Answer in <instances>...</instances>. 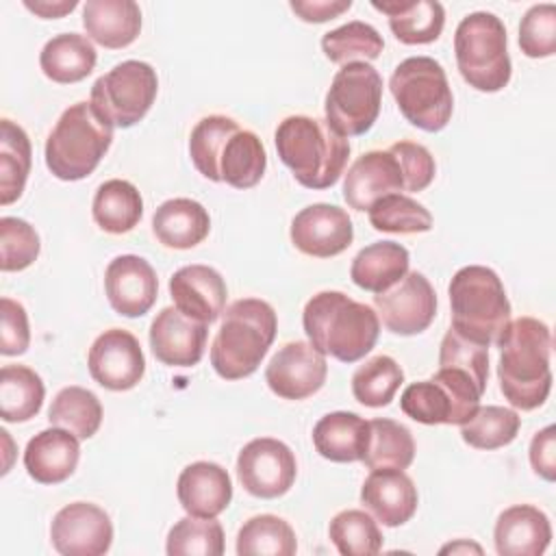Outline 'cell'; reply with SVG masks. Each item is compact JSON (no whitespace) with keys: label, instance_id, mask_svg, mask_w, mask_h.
<instances>
[{"label":"cell","instance_id":"1","mask_svg":"<svg viewBox=\"0 0 556 556\" xmlns=\"http://www.w3.org/2000/svg\"><path fill=\"white\" fill-rule=\"evenodd\" d=\"M500 348L497 380L504 397L519 410L539 408L552 389V332L534 317H517L495 339Z\"/></svg>","mask_w":556,"mask_h":556},{"label":"cell","instance_id":"2","mask_svg":"<svg viewBox=\"0 0 556 556\" xmlns=\"http://www.w3.org/2000/svg\"><path fill=\"white\" fill-rule=\"evenodd\" d=\"M189 156L204 178L235 189L254 187L267 167V154L258 135L239 128L226 115H206L193 126Z\"/></svg>","mask_w":556,"mask_h":556},{"label":"cell","instance_id":"3","mask_svg":"<svg viewBox=\"0 0 556 556\" xmlns=\"http://www.w3.org/2000/svg\"><path fill=\"white\" fill-rule=\"evenodd\" d=\"M302 324L308 343L341 363L361 361L380 334L376 311L341 291L315 293L304 306Z\"/></svg>","mask_w":556,"mask_h":556},{"label":"cell","instance_id":"4","mask_svg":"<svg viewBox=\"0 0 556 556\" xmlns=\"http://www.w3.org/2000/svg\"><path fill=\"white\" fill-rule=\"evenodd\" d=\"M274 143L280 161L306 189L332 187L350 159V141L326 119L311 115L285 117L274 132Z\"/></svg>","mask_w":556,"mask_h":556},{"label":"cell","instance_id":"5","mask_svg":"<svg viewBox=\"0 0 556 556\" xmlns=\"http://www.w3.org/2000/svg\"><path fill=\"white\" fill-rule=\"evenodd\" d=\"M278 330V317L269 302L258 298H241L232 302L211 345V365L224 380H241L252 376Z\"/></svg>","mask_w":556,"mask_h":556},{"label":"cell","instance_id":"6","mask_svg":"<svg viewBox=\"0 0 556 556\" xmlns=\"http://www.w3.org/2000/svg\"><path fill=\"white\" fill-rule=\"evenodd\" d=\"M113 141V124L91 102L67 106L46 139V165L59 180L87 178Z\"/></svg>","mask_w":556,"mask_h":556},{"label":"cell","instance_id":"7","mask_svg":"<svg viewBox=\"0 0 556 556\" xmlns=\"http://www.w3.org/2000/svg\"><path fill=\"white\" fill-rule=\"evenodd\" d=\"M447 295L452 328L476 343L489 348L510 321V302L491 267H460L447 287Z\"/></svg>","mask_w":556,"mask_h":556},{"label":"cell","instance_id":"8","mask_svg":"<svg viewBox=\"0 0 556 556\" xmlns=\"http://www.w3.org/2000/svg\"><path fill=\"white\" fill-rule=\"evenodd\" d=\"M454 54L458 72L469 87L495 93L508 85L513 67L506 28L497 15L489 11L465 15L454 33Z\"/></svg>","mask_w":556,"mask_h":556},{"label":"cell","instance_id":"9","mask_svg":"<svg viewBox=\"0 0 556 556\" xmlns=\"http://www.w3.org/2000/svg\"><path fill=\"white\" fill-rule=\"evenodd\" d=\"M389 89L400 113L426 132L447 126L454 111V96L445 70L432 56L404 59L389 78Z\"/></svg>","mask_w":556,"mask_h":556},{"label":"cell","instance_id":"10","mask_svg":"<svg viewBox=\"0 0 556 556\" xmlns=\"http://www.w3.org/2000/svg\"><path fill=\"white\" fill-rule=\"evenodd\" d=\"M489 378V348L450 328L439 348V369L432 376L454 406L456 426L465 424L480 406Z\"/></svg>","mask_w":556,"mask_h":556},{"label":"cell","instance_id":"11","mask_svg":"<svg viewBox=\"0 0 556 556\" xmlns=\"http://www.w3.org/2000/svg\"><path fill=\"white\" fill-rule=\"evenodd\" d=\"M382 102V76L369 63L343 65L326 93V122L341 137L365 135L378 119Z\"/></svg>","mask_w":556,"mask_h":556},{"label":"cell","instance_id":"12","mask_svg":"<svg viewBox=\"0 0 556 556\" xmlns=\"http://www.w3.org/2000/svg\"><path fill=\"white\" fill-rule=\"evenodd\" d=\"M159 76L146 61H122L91 87V104L117 128H130L146 117L156 100Z\"/></svg>","mask_w":556,"mask_h":556},{"label":"cell","instance_id":"13","mask_svg":"<svg viewBox=\"0 0 556 556\" xmlns=\"http://www.w3.org/2000/svg\"><path fill=\"white\" fill-rule=\"evenodd\" d=\"M237 476L250 495L274 500L293 486L298 476L295 456L291 447L278 439H252L237 456Z\"/></svg>","mask_w":556,"mask_h":556},{"label":"cell","instance_id":"14","mask_svg":"<svg viewBox=\"0 0 556 556\" xmlns=\"http://www.w3.org/2000/svg\"><path fill=\"white\" fill-rule=\"evenodd\" d=\"M378 319L393 334L424 332L437 315V293L421 271H408L391 289L374 295Z\"/></svg>","mask_w":556,"mask_h":556},{"label":"cell","instance_id":"15","mask_svg":"<svg viewBox=\"0 0 556 556\" xmlns=\"http://www.w3.org/2000/svg\"><path fill=\"white\" fill-rule=\"evenodd\" d=\"M50 539L63 556H102L111 549L113 523L104 508L91 502H72L54 515Z\"/></svg>","mask_w":556,"mask_h":556},{"label":"cell","instance_id":"16","mask_svg":"<svg viewBox=\"0 0 556 556\" xmlns=\"http://www.w3.org/2000/svg\"><path fill=\"white\" fill-rule=\"evenodd\" d=\"M91 378L109 391H128L146 374V358L137 337L124 328L104 330L89 348Z\"/></svg>","mask_w":556,"mask_h":556},{"label":"cell","instance_id":"17","mask_svg":"<svg viewBox=\"0 0 556 556\" xmlns=\"http://www.w3.org/2000/svg\"><path fill=\"white\" fill-rule=\"evenodd\" d=\"M328 374V363L308 341L285 343L265 367L267 387L282 400H304L317 393Z\"/></svg>","mask_w":556,"mask_h":556},{"label":"cell","instance_id":"18","mask_svg":"<svg viewBox=\"0 0 556 556\" xmlns=\"http://www.w3.org/2000/svg\"><path fill=\"white\" fill-rule=\"evenodd\" d=\"M291 243L306 256L330 258L350 248L354 226L341 206L317 202L302 208L291 222Z\"/></svg>","mask_w":556,"mask_h":556},{"label":"cell","instance_id":"19","mask_svg":"<svg viewBox=\"0 0 556 556\" xmlns=\"http://www.w3.org/2000/svg\"><path fill=\"white\" fill-rule=\"evenodd\" d=\"M402 191H406L402 165L391 150L361 154L343 178V200L354 211H369L380 198Z\"/></svg>","mask_w":556,"mask_h":556},{"label":"cell","instance_id":"20","mask_svg":"<svg viewBox=\"0 0 556 556\" xmlns=\"http://www.w3.org/2000/svg\"><path fill=\"white\" fill-rule=\"evenodd\" d=\"M104 291L117 315L141 317L156 302L159 278L146 258L137 254H122L106 265Z\"/></svg>","mask_w":556,"mask_h":556},{"label":"cell","instance_id":"21","mask_svg":"<svg viewBox=\"0 0 556 556\" xmlns=\"http://www.w3.org/2000/svg\"><path fill=\"white\" fill-rule=\"evenodd\" d=\"M208 324L182 315L176 306H165L150 324V348L156 361L169 367H193L206 348Z\"/></svg>","mask_w":556,"mask_h":556},{"label":"cell","instance_id":"22","mask_svg":"<svg viewBox=\"0 0 556 556\" xmlns=\"http://www.w3.org/2000/svg\"><path fill=\"white\" fill-rule=\"evenodd\" d=\"M169 295L174 306L202 324H213L226 306V282L222 274L208 265H185L169 278Z\"/></svg>","mask_w":556,"mask_h":556},{"label":"cell","instance_id":"23","mask_svg":"<svg viewBox=\"0 0 556 556\" xmlns=\"http://www.w3.org/2000/svg\"><path fill=\"white\" fill-rule=\"evenodd\" d=\"M363 506L389 528L404 526L417 510V486L404 469H371L361 486Z\"/></svg>","mask_w":556,"mask_h":556},{"label":"cell","instance_id":"24","mask_svg":"<svg viewBox=\"0 0 556 556\" xmlns=\"http://www.w3.org/2000/svg\"><path fill=\"white\" fill-rule=\"evenodd\" d=\"M176 495L187 515L211 519L228 508L232 500V482L222 465L195 460L180 471Z\"/></svg>","mask_w":556,"mask_h":556},{"label":"cell","instance_id":"25","mask_svg":"<svg viewBox=\"0 0 556 556\" xmlns=\"http://www.w3.org/2000/svg\"><path fill=\"white\" fill-rule=\"evenodd\" d=\"M78 437L65 428H46L37 432L24 450L26 473L39 484H59L67 480L78 465Z\"/></svg>","mask_w":556,"mask_h":556},{"label":"cell","instance_id":"26","mask_svg":"<svg viewBox=\"0 0 556 556\" xmlns=\"http://www.w3.org/2000/svg\"><path fill=\"white\" fill-rule=\"evenodd\" d=\"M493 541L500 556H541L552 541V526L541 508L515 504L500 513Z\"/></svg>","mask_w":556,"mask_h":556},{"label":"cell","instance_id":"27","mask_svg":"<svg viewBox=\"0 0 556 556\" xmlns=\"http://www.w3.org/2000/svg\"><path fill=\"white\" fill-rule=\"evenodd\" d=\"M83 26L96 43L117 50L130 46L141 30V9L132 0H87Z\"/></svg>","mask_w":556,"mask_h":556},{"label":"cell","instance_id":"28","mask_svg":"<svg viewBox=\"0 0 556 556\" xmlns=\"http://www.w3.org/2000/svg\"><path fill=\"white\" fill-rule=\"evenodd\" d=\"M208 211L191 198L165 200L152 215V232L165 248H195L208 237Z\"/></svg>","mask_w":556,"mask_h":556},{"label":"cell","instance_id":"29","mask_svg":"<svg viewBox=\"0 0 556 556\" xmlns=\"http://www.w3.org/2000/svg\"><path fill=\"white\" fill-rule=\"evenodd\" d=\"M371 7L389 17L391 33L406 46L432 43L441 37L445 9L437 0H374Z\"/></svg>","mask_w":556,"mask_h":556},{"label":"cell","instance_id":"30","mask_svg":"<svg viewBox=\"0 0 556 556\" xmlns=\"http://www.w3.org/2000/svg\"><path fill=\"white\" fill-rule=\"evenodd\" d=\"M369 439V421L356 413L337 410L324 415L313 428V445L326 460L356 463Z\"/></svg>","mask_w":556,"mask_h":556},{"label":"cell","instance_id":"31","mask_svg":"<svg viewBox=\"0 0 556 556\" xmlns=\"http://www.w3.org/2000/svg\"><path fill=\"white\" fill-rule=\"evenodd\" d=\"M408 250L395 241H376L365 245L350 265V278L356 287L382 293L408 274Z\"/></svg>","mask_w":556,"mask_h":556},{"label":"cell","instance_id":"32","mask_svg":"<svg viewBox=\"0 0 556 556\" xmlns=\"http://www.w3.org/2000/svg\"><path fill=\"white\" fill-rule=\"evenodd\" d=\"M98 61V52L89 37L78 33H61L46 41L39 54L41 72L59 83L72 85L87 78Z\"/></svg>","mask_w":556,"mask_h":556},{"label":"cell","instance_id":"33","mask_svg":"<svg viewBox=\"0 0 556 556\" xmlns=\"http://www.w3.org/2000/svg\"><path fill=\"white\" fill-rule=\"evenodd\" d=\"M93 222L109 235H124L130 232L141 215H143V200L139 189L122 178L104 180L93 195L91 202Z\"/></svg>","mask_w":556,"mask_h":556},{"label":"cell","instance_id":"34","mask_svg":"<svg viewBox=\"0 0 556 556\" xmlns=\"http://www.w3.org/2000/svg\"><path fill=\"white\" fill-rule=\"evenodd\" d=\"M46 387L41 376L26 365L0 369V417L4 421H28L43 404Z\"/></svg>","mask_w":556,"mask_h":556},{"label":"cell","instance_id":"35","mask_svg":"<svg viewBox=\"0 0 556 556\" xmlns=\"http://www.w3.org/2000/svg\"><path fill=\"white\" fill-rule=\"evenodd\" d=\"M33 150L26 130L11 122H0V204L7 206L15 202L30 174Z\"/></svg>","mask_w":556,"mask_h":556},{"label":"cell","instance_id":"36","mask_svg":"<svg viewBox=\"0 0 556 556\" xmlns=\"http://www.w3.org/2000/svg\"><path fill=\"white\" fill-rule=\"evenodd\" d=\"M415 458V441L410 430L393 419H371L369 439L363 454L367 469H406Z\"/></svg>","mask_w":556,"mask_h":556},{"label":"cell","instance_id":"37","mask_svg":"<svg viewBox=\"0 0 556 556\" xmlns=\"http://www.w3.org/2000/svg\"><path fill=\"white\" fill-rule=\"evenodd\" d=\"M48 421L85 441L91 439L102 424V404L93 391L72 384L54 395L48 410Z\"/></svg>","mask_w":556,"mask_h":556},{"label":"cell","instance_id":"38","mask_svg":"<svg viewBox=\"0 0 556 556\" xmlns=\"http://www.w3.org/2000/svg\"><path fill=\"white\" fill-rule=\"evenodd\" d=\"M295 549L293 528L276 515L250 517L237 532L239 556H293Z\"/></svg>","mask_w":556,"mask_h":556},{"label":"cell","instance_id":"39","mask_svg":"<svg viewBox=\"0 0 556 556\" xmlns=\"http://www.w3.org/2000/svg\"><path fill=\"white\" fill-rule=\"evenodd\" d=\"M384 48L382 35L367 22L352 20L334 30L324 33L321 50L332 63H367L380 56Z\"/></svg>","mask_w":556,"mask_h":556},{"label":"cell","instance_id":"40","mask_svg":"<svg viewBox=\"0 0 556 556\" xmlns=\"http://www.w3.org/2000/svg\"><path fill=\"white\" fill-rule=\"evenodd\" d=\"M404 382V371L395 358L378 354L365 361L352 376V393L356 402L369 408H382L391 404L397 389Z\"/></svg>","mask_w":556,"mask_h":556},{"label":"cell","instance_id":"41","mask_svg":"<svg viewBox=\"0 0 556 556\" xmlns=\"http://www.w3.org/2000/svg\"><path fill=\"white\" fill-rule=\"evenodd\" d=\"M521 417L504 406H478V410L460 424V437L476 450H497L515 441Z\"/></svg>","mask_w":556,"mask_h":556},{"label":"cell","instance_id":"42","mask_svg":"<svg viewBox=\"0 0 556 556\" xmlns=\"http://www.w3.org/2000/svg\"><path fill=\"white\" fill-rule=\"evenodd\" d=\"M328 536L343 556H374L382 549V532L365 510L350 508L332 517Z\"/></svg>","mask_w":556,"mask_h":556},{"label":"cell","instance_id":"43","mask_svg":"<svg viewBox=\"0 0 556 556\" xmlns=\"http://www.w3.org/2000/svg\"><path fill=\"white\" fill-rule=\"evenodd\" d=\"M367 213L369 224L380 232L415 235L428 232L432 228L430 211L421 202L404 193H389L380 198Z\"/></svg>","mask_w":556,"mask_h":556},{"label":"cell","instance_id":"44","mask_svg":"<svg viewBox=\"0 0 556 556\" xmlns=\"http://www.w3.org/2000/svg\"><path fill=\"white\" fill-rule=\"evenodd\" d=\"M169 556H222L224 554V528L211 517H182L167 532Z\"/></svg>","mask_w":556,"mask_h":556},{"label":"cell","instance_id":"45","mask_svg":"<svg viewBox=\"0 0 556 556\" xmlns=\"http://www.w3.org/2000/svg\"><path fill=\"white\" fill-rule=\"evenodd\" d=\"M400 408L404 410V415L426 426H456L452 400L445 393V389L437 384L432 378L408 384L400 397Z\"/></svg>","mask_w":556,"mask_h":556},{"label":"cell","instance_id":"46","mask_svg":"<svg viewBox=\"0 0 556 556\" xmlns=\"http://www.w3.org/2000/svg\"><path fill=\"white\" fill-rule=\"evenodd\" d=\"M41 243L37 230L20 217L0 219V269L22 271L35 263Z\"/></svg>","mask_w":556,"mask_h":556},{"label":"cell","instance_id":"47","mask_svg":"<svg viewBox=\"0 0 556 556\" xmlns=\"http://www.w3.org/2000/svg\"><path fill=\"white\" fill-rule=\"evenodd\" d=\"M519 48L530 59H545L556 52V7L532 4L519 24Z\"/></svg>","mask_w":556,"mask_h":556},{"label":"cell","instance_id":"48","mask_svg":"<svg viewBox=\"0 0 556 556\" xmlns=\"http://www.w3.org/2000/svg\"><path fill=\"white\" fill-rule=\"evenodd\" d=\"M389 150L397 156L402 165L406 191L410 193L424 191L432 182L437 165H434V156L426 146L415 141H395Z\"/></svg>","mask_w":556,"mask_h":556},{"label":"cell","instance_id":"49","mask_svg":"<svg viewBox=\"0 0 556 556\" xmlns=\"http://www.w3.org/2000/svg\"><path fill=\"white\" fill-rule=\"evenodd\" d=\"M30 328L26 308L11 298L0 300V354L17 356L28 350Z\"/></svg>","mask_w":556,"mask_h":556},{"label":"cell","instance_id":"50","mask_svg":"<svg viewBox=\"0 0 556 556\" xmlns=\"http://www.w3.org/2000/svg\"><path fill=\"white\" fill-rule=\"evenodd\" d=\"M530 465L547 482L556 480V428L545 426L530 441Z\"/></svg>","mask_w":556,"mask_h":556},{"label":"cell","instance_id":"51","mask_svg":"<svg viewBox=\"0 0 556 556\" xmlns=\"http://www.w3.org/2000/svg\"><path fill=\"white\" fill-rule=\"evenodd\" d=\"M289 7L300 20L321 24L348 11L352 7V0H291Z\"/></svg>","mask_w":556,"mask_h":556},{"label":"cell","instance_id":"52","mask_svg":"<svg viewBox=\"0 0 556 556\" xmlns=\"http://www.w3.org/2000/svg\"><path fill=\"white\" fill-rule=\"evenodd\" d=\"M76 0H24V7L33 13H37L43 20H54V17H63L65 13L76 9Z\"/></svg>","mask_w":556,"mask_h":556},{"label":"cell","instance_id":"53","mask_svg":"<svg viewBox=\"0 0 556 556\" xmlns=\"http://www.w3.org/2000/svg\"><path fill=\"white\" fill-rule=\"evenodd\" d=\"M447 552H452V554H458V552H476V554H482L480 545L469 543V541H456V543H450V545L441 547V554H447Z\"/></svg>","mask_w":556,"mask_h":556}]
</instances>
